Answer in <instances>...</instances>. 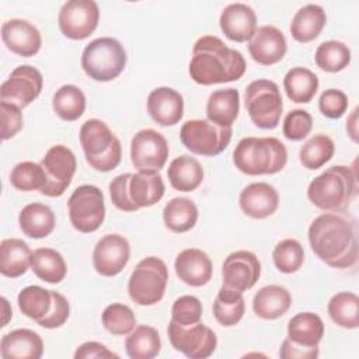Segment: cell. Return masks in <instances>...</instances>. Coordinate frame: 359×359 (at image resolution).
Listing matches in <instances>:
<instances>
[{"instance_id": "1", "label": "cell", "mask_w": 359, "mask_h": 359, "mask_svg": "<svg viewBox=\"0 0 359 359\" xmlns=\"http://www.w3.org/2000/svg\"><path fill=\"white\" fill-rule=\"evenodd\" d=\"M313 252L331 268H351L358 262L355 222L339 213H323L309 227Z\"/></svg>"}, {"instance_id": "2", "label": "cell", "mask_w": 359, "mask_h": 359, "mask_svg": "<svg viewBox=\"0 0 359 359\" xmlns=\"http://www.w3.org/2000/svg\"><path fill=\"white\" fill-rule=\"evenodd\" d=\"M245 67L241 52L215 35H203L194 43L188 72L195 83L212 86L241 79Z\"/></svg>"}, {"instance_id": "3", "label": "cell", "mask_w": 359, "mask_h": 359, "mask_svg": "<svg viewBox=\"0 0 359 359\" xmlns=\"http://www.w3.org/2000/svg\"><path fill=\"white\" fill-rule=\"evenodd\" d=\"M358 195V174L351 167L332 165L317 175L307 187L310 202L330 213L346 210Z\"/></svg>"}, {"instance_id": "4", "label": "cell", "mask_w": 359, "mask_h": 359, "mask_svg": "<svg viewBox=\"0 0 359 359\" xmlns=\"http://www.w3.org/2000/svg\"><path fill=\"white\" fill-rule=\"evenodd\" d=\"M233 163L247 175H271L285 168L287 150L276 137H243L233 151Z\"/></svg>"}, {"instance_id": "5", "label": "cell", "mask_w": 359, "mask_h": 359, "mask_svg": "<svg viewBox=\"0 0 359 359\" xmlns=\"http://www.w3.org/2000/svg\"><path fill=\"white\" fill-rule=\"evenodd\" d=\"M79 139L86 160L94 170L108 172L121 163V142L104 121L87 119L80 128Z\"/></svg>"}, {"instance_id": "6", "label": "cell", "mask_w": 359, "mask_h": 359, "mask_svg": "<svg viewBox=\"0 0 359 359\" xmlns=\"http://www.w3.org/2000/svg\"><path fill=\"white\" fill-rule=\"evenodd\" d=\"M123 45L111 36L93 39L81 53L84 73L95 81H111L116 79L126 66Z\"/></svg>"}, {"instance_id": "7", "label": "cell", "mask_w": 359, "mask_h": 359, "mask_svg": "<svg viewBox=\"0 0 359 359\" xmlns=\"http://www.w3.org/2000/svg\"><path fill=\"white\" fill-rule=\"evenodd\" d=\"M168 283V269L165 262L157 257L143 258L128 282V292L132 302L139 306H153L158 303Z\"/></svg>"}, {"instance_id": "8", "label": "cell", "mask_w": 359, "mask_h": 359, "mask_svg": "<svg viewBox=\"0 0 359 359\" xmlns=\"http://www.w3.org/2000/svg\"><path fill=\"white\" fill-rule=\"evenodd\" d=\"M245 108L250 119L261 129H275L280 121L283 101L278 84L268 79L251 81L245 88Z\"/></svg>"}, {"instance_id": "9", "label": "cell", "mask_w": 359, "mask_h": 359, "mask_svg": "<svg viewBox=\"0 0 359 359\" xmlns=\"http://www.w3.org/2000/svg\"><path fill=\"white\" fill-rule=\"evenodd\" d=\"M233 129L219 126L209 119H189L182 123L180 139L194 154L215 157L224 151L231 140Z\"/></svg>"}, {"instance_id": "10", "label": "cell", "mask_w": 359, "mask_h": 359, "mask_svg": "<svg viewBox=\"0 0 359 359\" xmlns=\"http://www.w3.org/2000/svg\"><path fill=\"white\" fill-rule=\"evenodd\" d=\"M69 219L80 233H93L105 219V201L102 191L95 185L77 187L67 201Z\"/></svg>"}, {"instance_id": "11", "label": "cell", "mask_w": 359, "mask_h": 359, "mask_svg": "<svg viewBox=\"0 0 359 359\" xmlns=\"http://www.w3.org/2000/svg\"><path fill=\"white\" fill-rule=\"evenodd\" d=\"M167 334L172 348L191 359H206L217 346L216 334L201 321L184 327L171 320L168 323Z\"/></svg>"}, {"instance_id": "12", "label": "cell", "mask_w": 359, "mask_h": 359, "mask_svg": "<svg viewBox=\"0 0 359 359\" xmlns=\"http://www.w3.org/2000/svg\"><path fill=\"white\" fill-rule=\"evenodd\" d=\"M100 20V8L94 0H69L59 11L57 24L62 34L74 41L90 36Z\"/></svg>"}, {"instance_id": "13", "label": "cell", "mask_w": 359, "mask_h": 359, "mask_svg": "<svg viewBox=\"0 0 359 359\" xmlns=\"http://www.w3.org/2000/svg\"><path fill=\"white\" fill-rule=\"evenodd\" d=\"M41 164L48 177V182L41 194L50 198L62 196L76 172L77 161L74 153L65 144H55L48 149Z\"/></svg>"}, {"instance_id": "14", "label": "cell", "mask_w": 359, "mask_h": 359, "mask_svg": "<svg viewBox=\"0 0 359 359\" xmlns=\"http://www.w3.org/2000/svg\"><path fill=\"white\" fill-rule=\"evenodd\" d=\"M170 147L165 137L154 129H142L130 142V160L137 171H160L167 158Z\"/></svg>"}, {"instance_id": "15", "label": "cell", "mask_w": 359, "mask_h": 359, "mask_svg": "<svg viewBox=\"0 0 359 359\" xmlns=\"http://www.w3.org/2000/svg\"><path fill=\"white\" fill-rule=\"evenodd\" d=\"M42 73L31 65H22L15 67L8 79L1 84L0 97L1 101L25 108L38 98L42 91Z\"/></svg>"}, {"instance_id": "16", "label": "cell", "mask_w": 359, "mask_h": 359, "mask_svg": "<svg viewBox=\"0 0 359 359\" xmlns=\"http://www.w3.org/2000/svg\"><path fill=\"white\" fill-rule=\"evenodd\" d=\"M261 275V262L257 255L247 250H238L227 255L222 265L223 286L237 292L251 289Z\"/></svg>"}, {"instance_id": "17", "label": "cell", "mask_w": 359, "mask_h": 359, "mask_svg": "<svg viewBox=\"0 0 359 359\" xmlns=\"http://www.w3.org/2000/svg\"><path fill=\"white\" fill-rule=\"evenodd\" d=\"M129 257L130 245L123 236L105 234L94 247L93 265L100 275L115 276L126 266Z\"/></svg>"}, {"instance_id": "18", "label": "cell", "mask_w": 359, "mask_h": 359, "mask_svg": "<svg viewBox=\"0 0 359 359\" xmlns=\"http://www.w3.org/2000/svg\"><path fill=\"white\" fill-rule=\"evenodd\" d=\"M1 39L8 50L22 57L36 55L42 45L39 29L22 18L4 21L1 25Z\"/></svg>"}, {"instance_id": "19", "label": "cell", "mask_w": 359, "mask_h": 359, "mask_svg": "<svg viewBox=\"0 0 359 359\" xmlns=\"http://www.w3.org/2000/svg\"><path fill=\"white\" fill-rule=\"evenodd\" d=\"M287 50L283 32L273 25L258 27L252 38L248 41V52L251 57L264 66L280 62Z\"/></svg>"}, {"instance_id": "20", "label": "cell", "mask_w": 359, "mask_h": 359, "mask_svg": "<svg viewBox=\"0 0 359 359\" xmlns=\"http://www.w3.org/2000/svg\"><path fill=\"white\" fill-rule=\"evenodd\" d=\"M219 24L230 41L245 42L257 31V15L248 4L231 3L223 8Z\"/></svg>"}, {"instance_id": "21", "label": "cell", "mask_w": 359, "mask_h": 359, "mask_svg": "<svg viewBox=\"0 0 359 359\" xmlns=\"http://www.w3.org/2000/svg\"><path fill=\"white\" fill-rule=\"evenodd\" d=\"M147 112L156 123L172 126L184 115V98L171 87H157L147 97Z\"/></svg>"}, {"instance_id": "22", "label": "cell", "mask_w": 359, "mask_h": 359, "mask_svg": "<svg viewBox=\"0 0 359 359\" xmlns=\"http://www.w3.org/2000/svg\"><path fill=\"white\" fill-rule=\"evenodd\" d=\"M238 203L244 215L252 219H265L276 212L279 194L266 182H252L240 192Z\"/></svg>"}, {"instance_id": "23", "label": "cell", "mask_w": 359, "mask_h": 359, "mask_svg": "<svg viewBox=\"0 0 359 359\" xmlns=\"http://www.w3.org/2000/svg\"><path fill=\"white\" fill-rule=\"evenodd\" d=\"M174 269L180 280L185 285L199 287L210 280L213 265L205 251L199 248H187L177 255Z\"/></svg>"}, {"instance_id": "24", "label": "cell", "mask_w": 359, "mask_h": 359, "mask_svg": "<svg viewBox=\"0 0 359 359\" xmlns=\"http://www.w3.org/2000/svg\"><path fill=\"white\" fill-rule=\"evenodd\" d=\"M0 353L3 359H39L43 353V341L32 330L17 328L3 335Z\"/></svg>"}, {"instance_id": "25", "label": "cell", "mask_w": 359, "mask_h": 359, "mask_svg": "<svg viewBox=\"0 0 359 359\" xmlns=\"http://www.w3.org/2000/svg\"><path fill=\"white\" fill-rule=\"evenodd\" d=\"M164 191L165 187L158 171H137L130 174L128 194L137 209L156 205L163 198Z\"/></svg>"}, {"instance_id": "26", "label": "cell", "mask_w": 359, "mask_h": 359, "mask_svg": "<svg viewBox=\"0 0 359 359\" xmlns=\"http://www.w3.org/2000/svg\"><path fill=\"white\" fill-rule=\"evenodd\" d=\"M324 337V323L321 317L311 311L293 316L287 323V339L294 345L313 349L318 348Z\"/></svg>"}, {"instance_id": "27", "label": "cell", "mask_w": 359, "mask_h": 359, "mask_svg": "<svg viewBox=\"0 0 359 359\" xmlns=\"http://www.w3.org/2000/svg\"><path fill=\"white\" fill-rule=\"evenodd\" d=\"M240 112V93L236 88H220L213 91L206 102V116L210 122L231 128Z\"/></svg>"}, {"instance_id": "28", "label": "cell", "mask_w": 359, "mask_h": 359, "mask_svg": "<svg viewBox=\"0 0 359 359\" xmlns=\"http://www.w3.org/2000/svg\"><path fill=\"white\" fill-rule=\"evenodd\" d=\"M292 306L289 290L279 285L261 287L252 299L254 313L264 320H276L282 317Z\"/></svg>"}, {"instance_id": "29", "label": "cell", "mask_w": 359, "mask_h": 359, "mask_svg": "<svg viewBox=\"0 0 359 359\" xmlns=\"http://www.w3.org/2000/svg\"><path fill=\"white\" fill-rule=\"evenodd\" d=\"M32 251L21 238H4L0 243V272L7 278H18L31 266Z\"/></svg>"}, {"instance_id": "30", "label": "cell", "mask_w": 359, "mask_h": 359, "mask_svg": "<svg viewBox=\"0 0 359 359\" xmlns=\"http://www.w3.org/2000/svg\"><path fill=\"white\" fill-rule=\"evenodd\" d=\"M167 177L171 187L181 192L195 191L203 181V168L201 163L189 154L175 157L168 168Z\"/></svg>"}, {"instance_id": "31", "label": "cell", "mask_w": 359, "mask_h": 359, "mask_svg": "<svg viewBox=\"0 0 359 359\" xmlns=\"http://www.w3.org/2000/svg\"><path fill=\"white\" fill-rule=\"evenodd\" d=\"M18 224L25 236L31 238H43L53 231L56 217L48 205L34 202L21 209Z\"/></svg>"}, {"instance_id": "32", "label": "cell", "mask_w": 359, "mask_h": 359, "mask_svg": "<svg viewBox=\"0 0 359 359\" xmlns=\"http://www.w3.org/2000/svg\"><path fill=\"white\" fill-rule=\"evenodd\" d=\"M327 15L321 6L306 4L296 11L290 22L292 36L302 43L316 39L325 27Z\"/></svg>"}, {"instance_id": "33", "label": "cell", "mask_w": 359, "mask_h": 359, "mask_svg": "<svg viewBox=\"0 0 359 359\" xmlns=\"http://www.w3.org/2000/svg\"><path fill=\"white\" fill-rule=\"evenodd\" d=\"M283 88L290 101L307 104L314 98L318 90V77L310 69L296 66L285 74Z\"/></svg>"}, {"instance_id": "34", "label": "cell", "mask_w": 359, "mask_h": 359, "mask_svg": "<svg viewBox=\"0 0 359 359\" xmlns=\"http://www.w3.org/2000/svg\"><path fill=\"white\" fill-rule=\"evenodd\" d=\"M198 208L194 201L184 196L172 198L163 210V220L167 229L174 233H185L198 222Z\"/></svg>"}, {"instance_id": "35", "label": "cell", "mask_w": 359, "mask_h": 359, "mask_svg": "<svg viewBox=\"0 0 359 359\" xmlns=\"http://www.w3.org/2000/svg\"><path fill=\"white\" fill-rule=\"evenodd\" d=\"M125 349L132 359H151L160 353L161 341L158 331L151 325H137L128 334Z\"/></svg>"}, {"instance_id": "36", "label": "cell", "mask_w": 359, "mask_h": 359, "mask_svg": "<svg viewBox=\"0 0 359 359\" xmlns=\"http://www.w3.org/2000/svg\"><path fill=\"white\" fill-rule=\"evenodd\" d=\"M213 316L223 327H233L244 316L245 302L241 292L222 286L213 302Z\"/></svg>"}, {"instance_id": "37", "label": "cell", "mask_w": 359, "mask_h": 359, "mask_svg": "<svg viewBox=\"0 0 359 359\" xmlns=\"http://www.w3.org/2000/svg\"><path fill=\"white\" fill-rule=\"evenodd\" d=\"M31 268L41 280L48 283L62 282L67 272L65 258L53 248H36L32 252Z\"/></svg>"}, {"instance_id": "38", "label": "cell", "mask_w": 359, "mask_h": 359, "mask_svg": "<svg viewBox=\"0 0 359 359\" xmlns=\"http://www.w3.org/2000/svg\"><path fill=\"white\" fill-rule=\"evenodd\" d=\"M17 303L24 316L38 323L52 310L53 290H48L36 285L27 286L18 293Z\"/></svg>"}, {"instance_id": "39", "label": "cell", "mask_w": 359, "mask_h": 359, "mask_svg": "<svg viewBox=\"0 0 359 359\" xmlns=\"http://www.w3.org/2000/svg\"><path fill=\"white\" fill-rule=\"evenodd\" d=\"M52 107L59 118L72 122L84 114L86 95L77 86L65 84L53 94Z\"/></svg>"}, {"instance_id": "40", "label": "cell", "mask_w": 359, "mask_h": 359, "mask_svg": "<svg viewBox=\"0 0 359 359\" xmlns=\"http://www.w3.org/2000/svg\"><path fill=\"white\" fill-rule=\"evenodd\" d=\"M328 314L331 320L348 330H355L359 325V297L352 292H339L328 302Z\"/></svg>"}, {"instance_id": "41", "label": "cell", "mask_w": 359, "mask_h": 359, "mask_svg": "<svg viewBox=\"0 0 359 359\" xmlns=\"http://www.w3.org/2000/svg\"><path fill=\"white\" fill-rule=\"evenodd\" d=\"M335 151L334 140L324 135L318 133L311 136L299 151V160L302 165L307 170L321 168L325 163H328Z\"/></svg>"}, {"instance_id": "42", "label": "cell", "mask_w": 359, "mask_h": 359, "mask_svg": "<svg viewBox=\"0 0 359 359\" xmlns=\"http://www.w3.org/2000/svg\"><path fill=\"white\" fill-rule=\"evenodd\" d=\"M351 49L341 41H325L320 43L314 53L316 65L328 73H337L351 63Z\"/></svg>"}, {"instance_id": "43", "label": "cell", "mask_w": 359, "mask_h": 359, "mask_svg": "<svg viewBox=\"0 0 359 359\" xmlns=\"http://www.w3.org/2000/svg\"><path fill=\"white\" fill-rule=\"evenodd\" d=\"M11 185L22 192L42 191L48 182L42 164L34 161H21L15 164L10 174Z\"/></svg>"}, {"instance_id": "44", "label": "cell", "mask_w": 359, "mask_h": 359, "mask_svg": "<svg viewBox=\"0 0 359 359\" xmlns=\"http://www.w3.org/2000/svg\"><path fill=\"white\" fill-rule=\"evenodd\" d=\"M104 328L112 335H128L136 327V317L132 309L122 303H112L102 311Z\"/></svg>"}, {"instance_id": "45", "label": "cell", "mask_w": 359, "mask_h": 359, "mask_svg": "<svg viewBox=\"0 0 359 359\" xmlns=\"http://www.w3.org/2000/svg\"><path fill=\"white\" fill-rule=\"evenodd\" d=\"M273 264L282 273H293L300 269L304 262L303 245L294 238L279 241L272 252Z\"/></svg>"}, {"instance_id": "46", "label": "cell", "mask_w": 359, "mask_h": 359, "mask_svg": "<svg viewBox=\"0 0 359 359\" xmlns=\"http://www.w3.org/2000/svg\"><path fill=\"white\" fill-rule=\"evenodd\" d=\"M202 303L198 297L191 294L180 296L171 307V320L187 327L201 321L202 317Z\"/></svg>"}, {"instance_id": "47", "label": "cell", "mask_w": 359, "mask_h": 359, "mask_svg": "<svg viewBox=\"0 0 359 359\" xmlns=\"http://www.w3.org/2000/svg\"><path fill=\"white\" fill-rule=\"evenodd\" d=\"M313 128V118L306 109H293L287 112V115L283 119V135L286 139L299 142L303 140Z\"/></svg>"}, {"instance_id": "48", "label": "cell", "mask_w": 359, "mask_h": 359, "mask_svg": "<svg viewBox=\"0 0 359 359\" xmlns=\"http://www.w3.org/2000/svg\"><path fill=\"white\" fill-rule=\"evenodd\" d=\"M318 108L324 116L330 119H338L348 109V97L341 90L328 88L321 93L318 98Z\"/></svg>"}, {"instance_id": "49", "label": "cell", "mask_w": 359, "mask_h": 359, "mask_svg": "<svg viewBox=\"0 0 359 359\" xmlns=\"http://www.w3.org/2000/svg\"><path fill=\"white\" fill-rule=\"evenodd\" d=\"M0 118H1V139L8 140L22 129V114L21 108L1 101L0 102Z\"/></svg>"}, {"instance_id": "50", "label": "cell", "mask_w": 359, "mask_h": 359, "mask_svg": "<svg viewBox=\"0 0 359 359\" xmlns=\"http://www.w3.org/2000/svg\"><path fill=\"white\" fill-rule=\"evenodd\" d=\"M132 172H125L118 177H115L109 182V196L115 208L123 212H135L137 208L133 205V202L129 198L128 194V182Z\"/></svg>"}, {"instance_id": "51", "label": "cell", "mask_w": 359, "mask_h": 359, "mask_svg": "<svg viewBox=\"0 0 359 359\" xmlns=\"http://www.w3.org/2000/svg\"><path fill=\"white\" fill-rule=\"evenodd\" d=\"M70 316V304L67 302V299L59 293L53 290V306L50 313L38 321V325L48 328V330H53V328H59L62 327L67 318Z\"/></svg>"}, {"instance_id": "52", "label": "cell", "mask_w": 359, "mask_h": 359, "mask_svg": "<svg viewBox=\"0 0 359 359\" xmlns=\"http://www.w3.org/2000/svg\"><path fill=\"white\" fill-rule=\"evenodd\" d=\"M98 358H118V355L109 351L104 344L95 341H87L81 344L76 352L74 359H98Z\"/></svg>"}, {"instance_id": "53", "label": "cell", "mask_w": 359, "mask_h": 359, "mask_svg": "<svg viewBox=\"0 0 359 359\" xmlns=\"http://www.w3.org/2000/svg\"><path fill=\"white\" fill-rule=\"evenodd\" d=\"M318 353H320L318 348L307 349V348L294 345L287 338L283 339V342L280 345V351H279V356L282 359H316L318 356Z\"/></svg>"}, {"instance_id": "54", "label": "cell", "mask_w": 359, "mask_h": 359, "mask_svg": "<svg viewBox=\"0 0 359 359\" xmlns=\"http://www.w3.org/2000/svg\"><path fill=\"white\" fill-rule=\"evenodd\" d=\"M346 132L353 142H358V108H355L346 119Z\"/></svg>"}, {"instance_id": "55", "label": "cell", "mask_w": 359, "mask_h": 359, "mask_svg": "<svg viewBox=\"0 0 359 359\" xmlns=\"http://www.w3.org/2000/svg\"><path fill=\"white\" fill-rule=\"evenodd\" d=\"M1 302H3V307H4V320H3V325H1V327H4V325L7 324V321H8V318L13 317V313H11V310L7 311V309L10 307L7 299H6V297H1Z\"/></svg>"}]
</instances>
